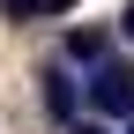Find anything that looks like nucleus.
<instances>
[{
  "instance_id": "1",
  "label": "nucleus",
  "mask_w": 134,
  "mask_h": 134,
  "mask_svg": "<svg viewBox=\"0 0 134 134\" xmlns=\"http://www.w3.org/2000/svg\"><path fill=\"white\" fill-rule=\"evenodd\" d=\"M82 97H90L97 119H134V67L127 60H97L90 82H82Z\"/></svg>"
},
{
  "instance_id": "2",
  "label": "nucleus",
  "mask_w": 134,
  "mask_h": 134,
  "mask_svg": "<svg viewBox=\"0 0 134 134\" xmlns=\"http://www.w3.org/2000/svg\"><path fill=\"white\" fill-rule=\"evenodd\" d=\"M37 82H45V90H37V97H45V112L75 127V112H82V82H75V67H67V60H52Z\"/></svg>"
},
{
  "instance_id": "3",
  "label": "nucleus",
  "mask_w": 134,
  "mask_h": 134,
  "mask_svg": "<svg viewBox=\"0 0 134 134\" xmlns=\"http://www.w3.org/2000/svg\"><path fill=\"white\" fill-rule=\"evenodd\" d=\"M67 60H82V67L112 60V30H75V37H67Z\"/></svg>"
},
{
  "instance_id": "4",
  "label": "nucleus",
  "mask_w": 134,
  "mask_h": 134,
  "mask_svg": "<svg viewBox=\"0 0 134 134\" xmlns=\"http://www.w3.org/2000/svg\"><path fill=\"white\" fill-rule=\"evenodd\" d=\"M75 0H0V15L8 23H37V15H67Z\"/></svg>"
},
{
  "instance_id": "5",
  "label": "nucleus",
  "mask_w": 134,
  "mask_h": 134,
  "mask_svg": "<svg viewBox=\"0 0 134 134\" xmlns=\"http://www.w3.org/2000/svg\"><path fill=\"white\" fill-rule=\"evenodd\" d=\"M119 30H127V45H134V0H127V15H119Z\"/></svg>"
},
{
  "instance_id": "6",
  "label": "nucleus",
  "mask_w": 134,
  "mask_h": 134,
  "mask_svg": "<svg viewBox=\"0 0 134 134\" xmlns=\"http://www.w3.org/2000/svg\"><path fill=\"white\" fill-rule=\"evenodd\" d=\"M75 134H112V127H75Z\"/></svg>"
},
{
  "instance_id": "7",
  "label": "nucleus",
  "mask_w": 134,
  "mask_h": 134,
  "mask_svg": "<svg viewBox=\"0 0 134 134\" xmlns=\"http://www.w3.org/2000/svg\"><path fill=\"white\" fill-rule=\"evenodd\" d=\"M127 134H134V119H127Z\"/></svg>"
}]
</instances>
